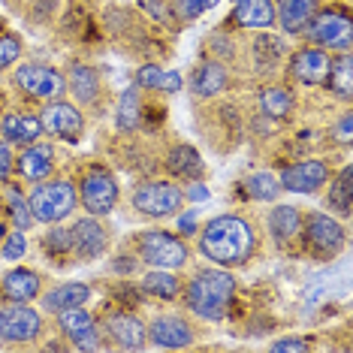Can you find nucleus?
<instances>
[{"label":"nucleus","instance_id":"obj_19","mask_svg":"<svg viewBox=\"0 0 353 353\" xmlns=\"http://www.w3.org/2000/svg\"><path fill=\"white\" fill-rule=\"evenodd\" d=\"M329 67H332V58L320 49H299L290 58V73L302 85H323L329 79Z\"/></svg>","mask_w":353,"mask_h":353},{"label":"nucleus","instance_id":"obj_22","mask_svg":"<svg viewBox=\"0 0 353 353\" xmlns=\"http://www.w3.org/2000/svg\"><path fill=\"white\" fill-rule=\"evenodd\" d=\"M43 293V278L37 275L34 269H10L3 275V296L10 302H30Z\"/></svg>","mask_w":353,"mask_h":353},{"label":"nucleus","instance_id":"obj_12","mask_svg":"<svg viewBox=\"0 0 353 353\" xmlns=\"http://www.w3.org/2000/svg\"><path fill=\"white\" fill-rule=\"evenodd\" d=\"M58 326L61 332L73 341L76 350H100L103 341H100V326L88 311L79 305V308H63L58 311Z\"/></svg>","mask_w":353,"mask_h":353},{"label":"nucleus","instance_id":"obj_6","mask_svg":"<svg viewBox=\"0 0 353 353\" xmlns=\"http://www.w3.org/2000/svg\"><path fill=\"white\" fill-rule=\"evenodd\" d=\"M184 205V190L172 181H142L133 190V208L145 218H172Z\"/></svg>","mask_w":353,"mask_h":353},{"label":"nucleus","instance_id":"obj_15","mask_svg":"<svg viewBox=\"0 0 353 353\" xmlns=\"http://www.w3.org/2000/svg\"><path fill=\"white\" fill-rule=\"evenodd\" d=\"M70 236H73V251L79 260H97L109 248V232L94 214L79 218L73 223V230H70Z\"/></svg>","mask_w":353,"mask_h":353},{"label":"nucleus","instance_id":"obj_31","mask_svg":"<svg viewBox=\"0 0 353 353\" xmlns=\"http://www.w3.org/2000/svg\"><path fill=\"white\" fill-rule=\"evenodd\" d=\"M350 166H344L341 175L332 181V188H329V205H332L335 214H341V218H350L353 212V188H350Z\"/></svg>","mask_w":353,"mask_h":353},{"label":"nucleus","instance_id":"obj_40","mask_svg":"<svg viewBox=\"0 0 353 353\" xmlns=\"http://www.w3.org/2000/svg\"><path fill=\"white\" fill-rule=\"evenodd\" d=\"M21 58V39L19 37H0V70L12 67Z\"/></svg>","mask_w":353,"mask_h":353},{"label":"nucleus","instance_id":"obj_34","mask_svg":"<svg viewBox=\"0 0 353 353\" xmlns=\"http://www.w3.org/2000/svg\"><path fill=\"white\" fill-rule=\"evenodd\" d=\"M3 194H6V208H10V221L15 223V230H28L30 223H34V214H30L28 199L19 194L15 184H6Z\"/></svg>","mask_w":353,"mask_h":353},{"label":"nucleus","instance_id":"obj_9","mask_svg":"<svg viewBox=\"0 0 353 353\" xmlns=\"http://www.w3.org/2000/svg\"><path fill=\"white\" fill-rule=\"evenodd\" d=\"M302 227H305V248L314 251L317 256H335L347 242L344 227L323 212H311L308 218H302Z\"/></svg>","mask_w":353,"mask_h":353},{"label":"nucleus","instance_id":"obj_26","mask_svg":"<svg viewBox=\"0 0 353 353\" xmlns=\"http://www.w3.org/2000/svg\"><path fill=\"white\" fill-rule=\"evenodd\" d=\"M88 299H91V287L73 281V284H58L54 290L46 293L43 308L52 311V314H58V311H63V308H79V305H85Z\"/></svg>","mask_w":353,"mask_h":353},{"label":"nucleus","instance_id":"obj_24","mask_svg":"<svg viewBox=\"0 0 353 353\" xmlns=\"http://www.w3.org/2000/svg\"><path fill=\"white\" fill-rule=\"evenodd\" d=\"M269 232L278 245L293 242L296 236L302 232V214L296 205H275L269 212Z\"/></svg>","mask_w":353,"mask_h":353},{"label":"nucleus","instance_id":"obj_35","mask_svg":"<svg viewBox=\"0 0 353 353\" xmlns=\"http://www.w3.org/2000/svg\"><path fill=\"white\" fill-rule=\"evenodd\" d=\"M248 194H251L254 199H260V203H272V199H278L281 194V184L272 172H254L251 179L245 181Z\"/></svg>","mask_w":353,"mask_h":353},{"label":"nucleus","instance_id":"obj_37","mask_svg":"<svg viewBox=\"0 0 353 353\" xmlns=\"http://www.w3.org/2000/svg\"><path fill=\"white\" fill-rule=\"evenodd\" d=\"M43 248H46V254L49 256H54V260H63V256L73 251V236H70V230L54 227L52 223V232L43 239Z\"/></svg>","mask_w":353,"mask_h":353},{"label":"nucleus","instance_id":"obj_11","mask_svg":"<svg viewBox=\"0 0 353 353\" xmlns=\"http://www.w3.org/2000/svg\"><path fill=\"white\" fill-rule=\"evenodd\" d=\"M43 332V317L28 302H12L0 308V339L10 344H28Z\"/></svg>","mask_w":353,"mask_h":353},{"label":"nucleus","instance_id":"obj_28","mask_svg":"<svg viewBox=\"0 0 353 353\" xmlns=\"http://www.w3.org/2000/svg\"><path fill=\"white\" fill-rule=\"evenodd\" d=\"M136 85L145 88V91H166V94H179L181 91V73L175 70H163V67H139L136 70Z\"/></svg>","mask_w":353,"mask_h":353},{"label":"nucleus","instance_id":"obj_41","mask_svg":"<svg viewBox=\"0 0 353 353\" xmlns=\"http://www.w3.org/2000/svg\"><path fill=\"white\" fill-rule=\"evenodd\" d=\"M15 170V160H12V151H10V142L0 136V184L10 181V175Z\"/></svg>","mask_w":353,"mask_h":353},{"label":"nucleus","instance_id":"obj_1","mask_svg":"<svg viewBox=\"0 0 353 353\" xmlns=\"http://www.w3.org/2000/svg\"><path fill=\"white\" fill-rule=\"evenodd\" d=\"M256 248L254 227L242 214H218L199 230V254L214 266L232 269L251 260Z\"/></svg>","mask_w":353,"mask_h":353},{"label":"nucleus","instance_id":"obj_29","mask_svg":"<svg viewBox=\"0 0 353 353\" xmlns=\"http://www.w3.org/2000/svg\"><path fill=\"white\" fill-rule=\"evenodd\" d=\"M166 166H170L172 175H179V179H188V181H196L199 175L205 172L203 157H199L196 148H190V145H175L170 154H166Z\"/></svg>","mask_w":353,"mask_h":353},{"label":"nucleus","instance_id":"obj_44","mask_svg":"<svg viewBox=\"0 0 353 353\" xmlns=\"http://www.w3.org/2000/svg\"><path fill=\"white\" fill-rule=\"evenodd\" d=\"M335 136H339V142H344V145L350 142V112H344L341 121L335 124Z\"/></svg>","mask_w":353,"mask_h":353},{"label":"nucleus","instance_id":"obj_17","mask_svg":"<svg viewBox=\"0 0 353 353\" xmlns=\"http://www.w3.org/2000/svg\"><path fill=\"white\" fill-rule=\"evenodd\" d=\"M15 166H19V175L28 181H43L49 179V175L54 172V148L49 145V142H30V145H25V151L19 154V160H15Z\"/></svg>","mask_w":353,"mask_h":353},{"label":"nucleus","instance_id":"obj_38","mask_svg":"<svg viewBox=\"0 0 353 353\" xmlns=\"http://www.w3.org/2000/svg\"><path fill=\"white\" fill-rule=\"evenodd\" d=\"M329 281H332L329 272H320V275H314L308 281V287H305V305H308V308H314V305L329 293Z\"/></svg>","mask_w":353,"mask_h":353},{"label":"nucleus","instance_id":"obj_13","mask_svg":"<svg viewBox=\"0 0 353 353\" xmlns=\"http://www.w3.org/2000/svg\"><path fill=\"white\" fill-rule=\"evenodd\" d=\"M329 181V166L323 160H299V163L284 166L278 175V184L284 190H293V194H314Z\"/></svg>","mask_w":353,"mask_h":353},{"label":"nucleus","instance_id":"obj_16","mask_svg":"<svg viewBox=\"0 0 353 353\" xmlns=\"http://www.w3.org/2000/svg\"><path fill=\"white\" fill-rule=\"evenodd\" d=\"M148 341L154 347H166V350H184L194 344V326L181 317L163 314L154 317V323L148 326Z\"/></svg>","mask_w":353,"mask_h":353},{"label":"nucleus","instance_id":"obj_21","mask_svg":"<svg viewBox=\"0 0 353 353\" xmlns=\"http://www.w3.org/2000/svg\"><path fill=\"white\" fill-rule=\"evenodd\" d=\"M232 21L248 30H269L275 25V3L272 0H236Z\"/></svg>","mask_w":353,"mask_h":353},{"label":"nucleus","instance_id":"obj_10","mask_svg":"<svg viewBox=\"0 0 353 353\" xmlns=\"http://www.w3.org/2000/svg\"><path fill=\"white\" fill-rule=\"evenodd\" d=\"M39 121H43V133L58 136V139H67V142H79L85 133V115L79 112L76 103H67L61 97L43 103Z\"/></svg>","mask_w":353,"mask_h":353},{"label":"nucleus","instance_id":"obj_45","mask_svg":"<svg viewBox=\"0 0 353 353\" xmlns=\"http://www.w3.org/2000/svg\"><path fill=\"white\" fill-rule=\"evenodd\" d=\"M184 196H188V199H196V203H199V199H205V196H208V190H205L199 181H194V184L188 188V194H184Z\"/></svg>","mask_w":353,"mask_h":353},{"label":"nucleus","instance_id":"obj_43","mask_svg":"<svg viewBox=\"0 0 353 353\" xmlns=\"http://www.w3.org/2000/svg\"><path fill=\"white\" fill-rule=\"evenodd\" d=\"M272 350L281 353V350H296V353H302V350H308V341H302V339H281L272 344Z\"/></svg>","mask_w":353,"mask_h":353},{"label":"nucleus","instance_id":"obj_39","mask_svg":"<svg viewBox=\"0 0 353 353\" xmlns=\"http://www.w3.org/2000/svg\"><path fill=\"white\" fill-rule=\"evenodd\" d=\"M28 251V239H25V230H15L6 236V245H3V251H0V256L3 260H21Z\"/></svg>","mask_w":353,"mask_h":353},{"label":"nucleus","instance_id":"obj_46","mask_svg":"<svg viewBox=\"0 0 353 353\" xmlns=\"http://www.w3.org/2000/svg\"><path fill=\"white\" fill-rule=\"evenodd\" d=\"M179 227H181V232H194V227H196V214H194V212L184 214V218L179 221Z\"/></svg>","mask_w":353,"mask_h":353},{"label":"nucleus","instance_id":"obj_8","mask_svg":"<svg viewBox=\"0 0 353 353\" xmlns=\"http://www.w3.org/2000/svg\"><path fill=\"white\" fill-rule=\"evenodd\" d=\"M311 43L323 46V49H332V52H350V43H353V25H350V15L347 12H339V10H323V12H314V19L308 21L305 28Z\"/></svg>","mask_w":353,"mask_h":353},{"label":"nucleus","instance_id":"obj_25","mask_svg":"<svg viewBox=\"0 0 353 353\" xmlns=\"http://www.w3.org/2000/svg\"><path fill=\"white\" fill-rule=\"evenodd\" d=\"M142 124V91L139 85H130L121 91L115 109V130L118 133H133Z\"/></svg>","mask_w":353,"mask_h":353},{"label":"nucleus","instance_id":"obj_3","mask_svg":"<svg viewBox=\"0 0 353 353\" xmlns=\"http://www.w3.org/2000/svg\"><path fill=\"white\" fill-rule=\"evenodd\" d=\"M28 205H30V214L34 221L39 223H61L63 218L76 212L79 205V190L70 179H43L37 181V188L30 190L28 196Z\"/></svg>","mask_w":353,"mask_h":353},{"label":"nucleus","instance_id":"obj_2","mask_svg":"<svg viewBox=\"0 0 353 353\" xmlns=\"http://www.w3.org/2000/svg\"><path fill=\"white\" fill-rule=\"evenodd\" d=\"M232 296H236V278L223 269H199L194 278L188 281L184 290V302H188L190 314L203 317V320H218L227 317Z\"/></svg>","mask_w":353,"mask_h":353},{"label":"nucleus","instance_id":"obj_14","mask_svg":"<svg viewBox=\"0 0 353 353\" xmlns=\"http://www.w3.org/2000/svg\"><path fill=\"white\" fill-rule=\"evenodd\" d=\"M103 329L118 344L121 350H145L148 347V329L136 314H124V311H112L103 317Z\"/></svg>","mask_w":353,"mask_h":353},{"label":"nucleus","instance_id":"obj_4","mask_svg":"<svg viewBox=\"0 0 353 353\" xmlns=\"http://www.w3.org/2000/svg\"><path fill=\"white\" fill-rule=\"evenodd\" d=\"M136 254L154 269H181L190 260L188 245L166 230H145L136 236Z\"/></svg>","mask_w":353,"mask_h":353},{"label":"nucleus","instance_id":"obj_23","mask_svg":"<svg viewBox=\"0 0 353 353\" xmlns=\"http://www.w3.org/2000/svg\"><path fill=\"white\" fill-rule=\"evenodd\" d=\"M67 88L73 91V97L79 103H85V106H91V103L100 100V76L94 67H88V63H73L70 67V76H67Z\"/></svg>","mask_w":353,"mask_h":353},{"label":"nucleus","instance_id":"obj_33","mask_svg":"<svg viewBox=\"0 0 353 353\" xmlns=\"http://www.w3.org/2000/svg\"><path fill=\"white\" fill-rule=\"evenodd\" d=\"M350 73H353V63H350V52H341L339 61H332L329 67V79L326 85L339 94L341 100H350V91H353V82H350Z\"/></svg>","mask_w":353,"mask_h":353},{"label":"nucleus","instance_id":"obj_20","mask_svg":"<svg viewBox=\"0 0 353 353\" xmlns=\"http://www.w3.org/2000/svg\"><path fill=\"white\" fill-rule=\"evenodd\" d=\"M317 12V0H275V25H281L284 34H305L308 21Z\"/></svg>","mask_w":353,"mask_h":353},{"label":"nucleus","instance_id":"obj_18","mask_svg":"<svg viewBox=\"0 0 353 353\" xmlns=\"http://www.w3.org/2000/svg\"><path fill=\"white\" fill-rule=\"evenodd\" d=\"M0 136L12 145H30V142L43 139V121L34 112H6L0 118Z\"/></svg>","mask_w":353,"mask_h":353},{"label":"nucleus","instance_id":"obj_32","mask_svg":"<svg viewBox=\"0 0 353 353\" xmlns=\"http://www.w3.org/2000/svg\"><path fill=\"white\" fill-rule=\"evenodd\" d=\"M260 109L266 112L269 118H287L293 112V94L281 85H272L260 94Z\"/></svg>","mask_w":353,"mask_h":353},{"label":"nucleus","instance_id":"obj_36","mask_svg":"<svg viewBox=\"0 0 353 353\" xmlns=\"http://www.w3.org/2000/svg\"><path fill=\"white\" fill-rule=\"evenodd\" d=\"M221 0H170V10L172 19L179 21H194L199 15H205L208 10H214Z\"/></svg>","mask_w":353,"mask_h":353},{"label":"nucleus","instance_id":"obj_7","mask_svg":"<svg viewBox=\"0 0 353 353\" xmlns=\"http://www.w3.org/2000/svg\"><path fill=\"white\" fill-rule=\"evenodd\" d=\"M76 190H79V203H82L85 212L94 214V218H103V214L115 212L118 196H121L115 175L109 170H103V166H91V170L82 175Z\"/></svg>","mask_w":353,"mask_h":353},{"label":"nucleus","instance_id":"obj_30","mask_svg":"<svg viewBox=\"0 0 353 353\" xmlns=\"http://www.w3.org/2000/svg\"><path fill=\"white\" fill-rule=\"evenodd\" d=\"M142 290L157 299H175L181 293V281L179 275H172V269H154L142 278Z\"/></svg>","mask_w":353,"mask_h":353},{"label":"nucleus","instance_id":"obj_5","mask_svg":"<svg viewBox=\"0 0 353 353\" xmlns=\"http://www.w3.org/2000/svg\"><path fill=\"white\" fill-rule=\"evenodd\" d=\"M12 85L25 91L30 100L49 103L67 94V76L61 70L49 67V63H21L12 73Z\"/></svg>","mask_w":353,"mask_h":353},{"label":"nucleus","instance_id":"obj_27","mask_svg":"<svg viewBox=\"0 0 353 353\" xmlns=\"http://www.w3.org/2000/svg\"><path fill=\"white\" fill-rule=\"evenodd\" d=\"M227 82H230V76H227V70H223V63H218V61L199 63L194 79H190L196 97H218L223 88H227Z\"/></svg>","mask_w":353,"mask_h":353},{"label":"nucleus","instance_id":"obj_42","mask_svg":"<svg viewBox=\"0 0 353 353\" xmlns=\"http://www.w3.org/2000/svg\"><path fill=\"white\" fill-rule=\"evenodd\" d=\"M139 6L142 10H148L151 19H157V21H170L172 19V10H170L166 0H139Z\"/></svg>","mask_w":353,"mask_h":353}]
</instances>
